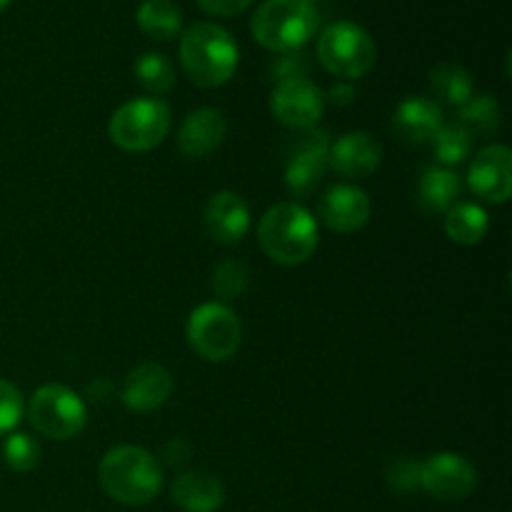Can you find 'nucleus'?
I'll list each match as a JSON object with an SVG mask.
<instances>
[{"label": "nucleus", "instance_id": "1", "mask_svg": "<svg viewBox=\"0 0 512 512\" xmlns=\"http://www.w3.org/2000/svg\"><path fill=\"white\" fill-rule=\"evenodd\" d=\"M98 478L115 503L140 508L158 498L163 488V468L148 450L120 445L108 450L98 465Z\"/></svg>", "mask_w": 512, "mask_h": 512}, {"label": "nucleus", "instance_id": "2", "mask_svg": "<svg viewBox=\"0 0 512 512\" xmlns=\"http://www.w3.org/2000/svg\"><path fill=\"white\" fill-rule=\"evenodd\" d=\"M180 63L200 88L225 85L238 70V43L215 23H195L180 35Z\"/></svg>", "mask_w": 512, "mask_h": 512}, {"label": "nucleus", "instance_id": "3", "mask_svg": "<svg viewBox=\"0 0 512 512\" xmlns=\"http://www.w3.org/2000/svg\"><path fill=\"white\" fill-rule=\"evenodd\" d=\"M258 243L280 265H303L318 250V223L298 203H278L258 223Z\"/></svg>", "mask_w": 512, "mask_h": 512}, {"label": "nucleus", "instance_id": "4", "mask_svg": "<svg viewBox=\"0 0 512 512\" xmlns=\"http://www.w3.org/2000/svg\"><path fill=\"white\" fill-rule=\"evenodd\" d=\"M320 28L310 0H265L250 20L253 38L273 53H298Z\"/></svg>", "mask_w": 512, "mask_h": 512}, {"label": "nucleus", "instance_id": "5", "mask_svg": "<svg viewBox=\"0 0 512 512\" xmlns=\"http://www.w3.org/2000/svg\"><path fill=\"white\" fill-rule=\"evenodd\" d=\"M378 48L365 28L350 20L328 25L318 38V60L328 73L343 80H358L373 70Z\"/></svg>", "mask_w": 512, "mask_h": 512}, {"label": "nucleus", "instance_id": "6", "mask_svg": "<svg viewBox=\"0 0 512 512\" xmlns=\"http://www.w3.org/2000/svg\"><path fill=\"white\" fill-rule=\"evenodd\" d=\"M170 130V110L158 98H135L120 105L108 123V135L128 153L158 148Z\"/></svg>", "mask_w": 512, "mask_h": 512}, {"label": "nucleus", "instance_id": "7", "mask_svg": "<svg viewBox=\"0 0 512 512\" xmlns=\"http://www.w3.org/2000/svg\"><path fill=\"white\" fill-rule=\"evenodd\" d=\"M188 343L208 363H223L233 358L243 340L240 320L228 305L205 303L195 308L188 318Z\"/></svg>", "mask_w": 512, "mask_h": 512}, {"label": "nucleus", "instance_id": "8", "mask_svg": "<svg viewBox=\"0 0 512 512\" xmlns=\"http://www.w3.org/2000/svg\"><path fill=\"white\" fill-rule=\"evenodd\" d=\"M28 420L45 438L70 440L83 433L88 410L80 395L65 385H43L30 398Z\"/></svg>", "mask_w": 512, "mask_h": 512}, {"label": "nucleus", "instance_id": "9", "mask_svg": "<svg viewBox=\"0 0 512 512\" xmlns=\"http://www.w3.org/2000/svg\"><path fill=\"white\" fill-rule=\"evenodd\" d=\"M270 108H273L275 118L288 128L310 130L323 118L325 95L308 78L283 80L275 85L273 95H270Z\"/></svg>", "mask_w": 512, "mask_h": 512}, {"label": "nucleus", "instance_id": "10", "mask_svg": "<svg viewBox=\"0 0 512 512\" xmlns=\"http://www.w3.org/2000/svg\"><path fill=\"white\" fill-rule=\"evenodd\" d=\"M330 140L325 130H305L293 143L285 165V185L295 195H308L318 188L325 168H328Z\"/></svg>", "mask_w": 512, "mask_h": 512}, {"label": "nucleus", "instance_id": "11", "mask_svg": "<svg viewBox=\"0 0 512 512\" xmlns=\"http://www.w3.org/2000/svg\"><path fill=\"white\" fill-rule=\"evenodd\" d=\"M478 485L473 463L458 453H438L420 465V488L438 500H463Z\"/></svg>", "mask_w": 512, "mask_h": 512}, {"label": "nucleus", "instance_id": "12", "mask_svg": "<svg viewBox=\"0 0 512 512\" xmlns=\"http://www.w3.org/2000/svg\"><path fill=\"white\" fill-rule=\"evenodd\" d=\"M468 185L478 198L488 203H508L512 193V150L508 145H488L473 158Z\"/></svg>", "mask_w": 512, "mask_h": 512}, {"label": "nucleus", "instance_id": "13", "mask_svg": "<svg viewBox=\"0 0 512 512\" xmlns=\"http://www.w3.org/2000/svg\"><path fill=\"white\" fill-rule=\"evenodd\" d=\"M205 233L220 245H235L250 230L248 203L233 190H220L205 203L203 210Z\"/></svg>", "mask_w": 512, "mask_h": 512}, {"label": "nucleus", "instance_id": "14", "mask_svg": "<svg viewBox=\"0 0 512 512\" xmlns=\"http://www.w3.org/2000/svg\"><path fill=\"white\" fill-rule=\"evenodd\" d=\"M383 160V148H380L378 138L365 130H355V133H345L330 145L328 165L340 173L343 178H368L375 173Z\"/></svg>", "mask_w": 512, "mask_h": 512}, {"label": "nucleus", "instance_id": "15", "mask_svg": "<svg viewBox=\"0 0 512 512\" xmlns=\"http://www.w3.org/2000/svg\"><path fill=\"white\" fill-rule=\"evenodd\" d=\"M370 213H373V205H370L368 193L355 185H335L320 200V218L325 228L335 233H355L365 228Z\"/></svg>", "mask_w": 512, "mask_h": 512}, {"label": "nucleus", "instance_id": "16", "mask_svg": "<svg viewBox=\"0 0 512 512\" xmlns=\"http://www.w3.org/2000/svg\"><path fill=\"white\" fill-rule=\"evenodd\" d=\"M173 393V375L160 363H143L125 378L123 403L133 413L158 410Z\"/></svg>", "mask_w": 512, "mask_h": 512}, {"label": "nucleus", "instance_id": "17", "mask_svg": "<svg viewBox=\"0 0 512 512\" xmlns=\"http://www.w3.org/2000/svg\"><path fill=\"white\" fill-rule=\"evenodd\" d=\"M225 118L220 110L215 108H200L193 110L188 118L180 123L178 130V148L185 158H205L213 150H218V145L225 138Z\"/></svg>", "mask_w": 512, "mask_h": 512}, {"label": "nucleus", "instance_id": "18", "mask_svg": "<svg viewBox=\"0 0 512 512\" xmlns=\"http://www.w3.org/2000/svg\"><path fill=\"white\" fill-rule=\"evenodd\" d=\"M440 128H443V110L435 100L425 98V95L405 98L395 108L393 130L405 143H428Z\"/></svg>", "mask_w": 512, "mask_h": 512}, {"label": "nucleus", "instance_id": "19", "mask_svg": "<svg viewBox=\"0 0 512 512\" xmlns=\"http://www.w3.org/2000/svg\"><path fill=\"white\" fill-rule=\"evenodd\" d=\"M173 500L183 512H218L225 503V488L215 475L193 470L175 478Z\"/></svg>", "mask_w": 512, "mask_h": 512}, {"label": "nucleus", "instance_id": "20", "mask_svg": "<svg viewBox=\"0 0 512 512\" xmlns=\"http://www.w3.org/2000/svg\"><path fill=\"white\" fill-rule=\"evenodd\" d=\"M463 185L460 178L448 168H428L418 185V203L425 213H448L458 203Z\"/></svg>", "mask_w": 512, "mask_h": 512}, {"label": "nucleus", "instance_id": "21", "mask_svg": "<svg viewBox=\"0 0 512 512\" xmlns=\"http://www.w3.org/2000/svg\"><path fill=\"white\" fill-rule=\"evenodd\" d=\"M135 20L153 40H173L183 33V13L173 0H145L135 13Z\"/></svg>", "mask_w": 512, "mask_h": 512}, {"label": "nucleus", "instance_id": "22", "mask_svg": "<svg viewBox=\"0 0 512 512\" xmlns=\"http://www.w3.org/2000/svg\"><path fill=\"white\" fill-rule=\"evenodd\" d=\"M430 88H433L435 98H440L448 105H455V108H463L475 95L473 75L460 63H450V60L430 70Z\"/></svg>", "mask_w": 512, "mask_h": 512}, {"label": "nucleus", "instance_id": "23", "mask_svg": "<svg viewBox=\"0 0 512 512\" xmlns=\"http://www.w3.org/2000/svg\"><path fill=\"white\" fill-rule=\"evenodd\" d=\"M445 233L458 245H478L488 233V213L475 203H455L445 213Z\"/></svg>", "mask_w": 512, "mask_h": 512}, {"label": "nucleus", "instance_id": "24", "mask_svg": "<svg viewBox=\"0 0 512 512\" xmlns=\"http://www.w3.org/2000/svg\"><path fill=\"white\" fill-rule=\"evenodd\" d=\"M503 123V110L495 95L483 93L473 95L468 103L460 108V123L470 135H493Z\"/></svg>", "mask_w": 512, "mask_h": 512}, {"label": "nucleus", "instance_id": "25", "mask_svg": "<svg viewBox=\"0 0 512 512\" xmlns=\"http://www.w3.org/2000/svg\"><path fill=\"white\" fill-rule=\"evenodd\" d=\"M135 75H138L140 85L155 95L170 93L175 85L173 63L160 53L140 55L138 63H135Z\"/></svg>", "mask_w": 512, "mask_h": 512}, {"label": "nucleus", "instance_id": "26", "mask_svg": "<svg viewBox=\"0 0 512 512\" xmlns=\"http://www.w3.org/2000/svg\"><path fill=\"white\" fill-rule=\"evenodd\" d=\"M435 150V158L443 165H460L473 150V135L463 125H443L430 140Z\"/></svg>", "mask_w": 512, "mask_h": 512}, {"label": "nucleus", "instance_id": "27", "mask_svg": "<svg viewBox=\"0 0 512 512\" xmlns=\"http://www.w3.org/2000/svg\"><path fill=\"white\" fill-rule=\"evenodd\" d=\"M250 273L245 263L240 260L228 258L215 268L213 273V290L220 300H235L248 290Z\"/></svg>", "mask_w": 512, "mask_h": 512}, {"label": "nucleus", "instance_id": "28", "mask_svg": "<svg viewBox=\"0 0 512 512\" xmlns=\"http://www.w3.org/2000/svg\"><path fill=\"white\" fill-rule=\"evenodd\" d=\"M5 465L15 473H28L40 463V445L25 433H10L3 443Z\"/></svg>", "mask_w": 512, "mask_h": 512}, {"label": "nucleus", "instance_id": "29", "mask_svg": "<svg viewBox=\"0 0 512 512\" xmlns=\"http://www.w3.org/2000/svg\"><path fill=\"white\" fill-rule=\"evenodd\" d=\"M23 395L8 380H0V435L13 433L15 425L23 418Z\"/></svg>", "mask_w": 512, "mask_h": 512}, {"label": "nucleus", "instance_id": "30", "mask_svg": "<svg viewBox=\"0 0 512 512\" xmlns=\"http://www.w3.org/2000/svg\"><path fill=\"white\" fill-rule=\"evenodd\" d=\"M308 73V60L300 53H283L273 65H270V75L275 78V83H283V80L293 78H305Z\"/></svg>", "mask_w": 512, "mask_h": 512}, {"label": "nucleus", "instance_id": "31", "mask_svg": "<svg viewBox=\"0 0 512 512\" xmlns=\"http://www.w3.org/2000/svg\"><path fill=\"white\" fill-rule=\"evenodd\" d=\"M390 485L400 490V493L420 488V463H415V460H398L390 468Z\"/></svg>", "mask_w": 512, "mask_h": 512}, {"label": "nucleus", "instance_id": "32", "mask_svg": "<svg viewBox=\"0 0 512 512\" xmlns=\"http://www.w3.org/2000/svg\"><path fill=\"white\" fill-rule=\"evenodd\" d=\"M200 5V10L210 15H218V18H230V15H240L248 8L253 0H195Z\"/></svg>", "mask_w": 512, "mask_h": 512}, {"label": "nucleus", "instance_id": "33", "mask_svg": "<svg viewBox=\"0 0 512 512\" xmlns=\"http://www.w3.org/2000/svg\"><path fill=\"white\" fill-rule=\"evenodd\" d=\"M328 100L333 105H340V108H345V105H350L355 100V88L350 83H335L333 88H330Z\"/></svg>", "mask_w": 512, "mask_h": 512}, {"label": "nucleus", "instance_id": "34", "mask_svg": "<svg viewBox=\"0 0 512 512\" xmlns=\"http://www.w3.org/2000/svg\"><path fill=\"white\" fill-rule=\"evenodd\" d=\"M8 5H10V0H0V13H3V10L8 8Z\"/></svg>", "mask_w": 512, "mask_h": 512}, {"label": "nucleus", "instance_id": "35", "mask_svg": "<svg viewBox=\"0 0 512 512\" xmlns=\"http://www.w3.org/2000/svg\"><path fill=\"white\" fill-rule=\"evenodd\" d=\"M310 3H313V0H310Z\"/></svg>", "mask_w": 512, "mask_h": 512}]
</instances>
